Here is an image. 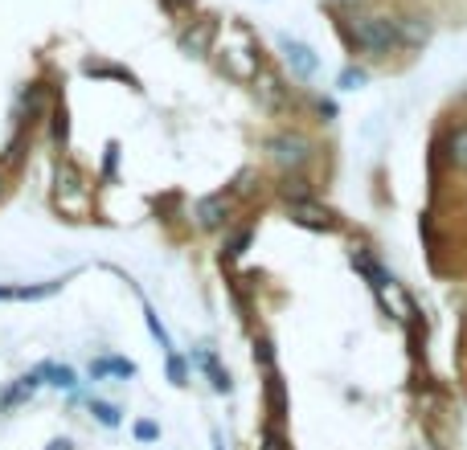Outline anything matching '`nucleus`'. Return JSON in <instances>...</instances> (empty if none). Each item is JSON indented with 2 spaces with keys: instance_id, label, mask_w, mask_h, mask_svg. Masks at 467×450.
I'll list each match as a JSON object with an SVG mask.
<instances>
[{
  "instance_id": "6e6552de",
  "label": "nucleus",
  "mask_w": 467,
  "mask_h": 450,
  "mask_svg": "<svg viewBox=\"0 0 467 450\" xmlns=\"http://www.w3.org/2000/svg\"><path fill=\"white\" fill-rule=\"evenodd\" d=\"M136 373H140L136 361H128V356H115V353H103V356H95V361H90L87 377L90 381H131Z\"/></svg>"
},
{
  "instance_id": "ddd939ff",
  "label": "nucleus",
  "mask_w": 467,
  "mask_h": 450,
  "mask_svg": "<svg viewBox=\"0 0 467 450\" xmlns=\"http://www.w3.org/2000/svg\"><path fill=\"white\" fill-rule=\"evenodd\" d=\"M189 364H193V369H202L205 377H210L213 394H230V389H234L230 373L222 369V361H218V356L210 353V348H193V353H189Z\"/></svg>"
},
{
  "instance_id": "bb28decb",
  "label": "nucleus",
  "mask_w": 467,
  "mask_h": 450,
  "mask_svg": "<svg viewBox=\"0 0 467 450\" xmlns=\"http://www.w3.org/2000/svg\"><path fill=\"white\" fill-rule=\"evenodd\" d=\"M131 435H136V443H161V426H156L152 418H140L136 426H131Z\"/></svg>"
},
{
  "instance_id": "f03ea898",
  "label": "nucleus",
  "mask_w": 467,
  "mask_h": 450,
  "mask_svg": "<svg viewBox=\"0 0 467 450\" xmlns=\"http://www.w3.org/2000/svg\"><path fill=\"white\" fill-rule=\"evenodd\" d=\"M348 33V46L357 54H373V57H386L389 49L398 46V33H394V21L389 16H353L345 25Z\"/></svg>"
},
{
  "instance_id": "c85d7f7f",
  "label": "nucleus",
  "mask_w": 467,
  "mask_h": 450,
  "mask_svg": "<svg viewBox=\"0 0 467 450\" xmlns=\"http://www.w3.org/2000/svg\"><path fill=\"white\" fill-rule=\"evenodd\" d=\"M254 364H263V373L275 369V348H271V340H254Z\"/></svg>"
},
{
  "instance_id": "9b49d317",
  "label": "nucleus",
  "mask_w": 467,
  "mask_h": 450,
  "mask_svg": "<svg viewBox=\"0 0 467 450\" xmlns=\"http://www.w3.org/2000/svg\"><path fill=\"white\" fill-rule=\"evenodd\" d=\"M41 385H46V381H41V373H37V369H33V373H25V377H16L13 385H5V389H0V414H13L16 405H25V402H29V397L37 394Z\"/></svg>"
},
{
  "instance_id": "72a5a7b5",
  "label": "nucleus",
  "mask_w": 467,
  "mask_h": 450,
  "mask_svg": "<svg viewBox=\"0 0 467 450\" xmlns=\"http://www.w3.org/2000/svg\"><path fill=\"white\" fill-rule=\"evenodd\" d=\"M213 450H222V435H213Z\"/></svg>"
},
{
  "instance_id": "f8f14e48",
  "label": "nucleus",
  "mask_w": 467,
  "mask_h": 450,
  "mask_svg": "<svg viewBox=\"0 0 467 450\" xmlns=\"http://www.w3.org/2000/svg\"><path fill=\"white\" fill-rule=\"evenodd\" d=\"M287 218L296 221V225H307V230H337V213L332 210H324V205H316V201H296V205H287Z\"/></svg>"
},
{
  "instance_id": "c756f323",
  "label": "nucleus",
  "mask_w": 467,
  "mask_h": 450,
  "mask_svg": "<svg viewBox=\"0 0 467 450\" xmlns=\"http://www.w3.org/2000/svg\"><path fill=\"white\" fill-rule=\"evenodd\" d=\"M164 8H169V13H185V8H193L197 0H161Z\"/></svg>"
},
{
  "instance_id": "f257e3e1",
  "label": "nucleus",
  "mask_w": 467,
  "mask_h": 450,
  "mask_svg": "<svg viewBox=\"0 0 467 450\" xmlns=\"http://www.w3.org/2000/svg\"><path fill=\"white\" fill-rule=\"evenodd\" d=\"M54 201L70 218H82L90 210V180L78 169V160H70V156H57L54 164Z\"/></svg>"
},
{
  "instance_id": "b1692460",
  "label": "nucleus",
  "mask_w": 467,
  "mask_h": 450,
  "mask_svg": "<svg viewBox=\"0 0 467 450\" xmlns=\"http://www.w3.org/2000/svg\"><path fill=\"white\" fill-rule=\"evenodd\" d=\"M189 369H193V364H189V356H181V353H169V356H164V373H169V381H172L177 389L189 385Z\"/></svg>"
},
{
  "instance_id": "6ab92c4d",
  "label": "nucleus",
  "mask_w": 467,
  "mask_h": 450,
  "mask_svg": "<svg viewBox=\"0 0 467 450\" xmlns=\"http://www.w3.org/2000/svg\"><path fill=\"white\" fill-rule=\"evenodd\" d=\"M250 238H254V230H250V225H230L226 241H222V262H238V258L246 254Z\"/></svg>"
},
{
  "instance_id": "dca6fc26",
  "label": "nucleus",
  "mask_w": 467,
  "mask_h": 450,
  "mask_svg": "<svg viewBox=\"0 0 467 450\" xmlns=\"http://www.w3.org/2000/svg\"><path fill=\"white\" fill-rule=\"evenodd\" d=\"M263 394H266V410H271V422H283V418H287V385H283L279 369L266 373Z\"/></svg>"
},
{
  "instance_id": "cd10ccee",
  "label": "nucleus",
  "mask_w": 467,
  "mask_h": 450,
  "mask_svg": "<svg viewBox=\"0 0 467 450\" xmlns=\"http://www.w3.org/2000/svg\"><path fill=\"white\" fill-rule=\"evenodd\" d=\"M337 87L340 90H361L365 87V70H357V66H345V70H340V78H337Z\"/></svg>"
},
{
  "instance_id": "7c9ffc66",
  "label": "nucleus",
  "mask_w": 467,
  "mask_h": 450,
  "mask_svg": "<svg viewBox=\"0 0 467 450\" xmlns=\"http://www.w3.org/2000/svg\"><path fill=\"white\" fill-rule=\"evenodd\" d=\"M316 111H320V119H337V103H328V98H320Z\"/></svg>"
},
{
  "instance_id": "0eeeda50",
  "label": "nucleus",
  "mask_w": 467,
  "mask_h": 450,
  "mask_svg": "<svg viewBox=\"0 0 467 450\" xmlns=\"http://www.w3.org/2000/svg\"><path fill=\"white\" fill-rule=\"evenodd\" d=\"M279 54H283L287 70L296 74L299 82H312L316 74H320V57H316V49L304 46V41H296V37H287V33H279Z\"/></svg>"
},
{
  "instance_id": "393cba45",
  "label": "nucleus",
  "mask_w": 467,
  "mask_h": 450,
  "mask_svg": "<svg viewBox=\"0 0 467 450\" xmlns=\"http://www.w3.org/2000/svg\"><path fill=\"white\" fill-rule=\"evenodd\" d=\"M115 172H119V144L111 139V144L103 148V169H99V180H107V185H111Z\"/></svg>"
},
{
  "instance_id": "423d86ee",
  "label": "nucleus",
  "mask_w": 467,
  "mask_h": 450,
  "mask_svg": "<svg viewBox=\"0 0 467 450\" xmlns=\"http://www.w3.org/2000/svg\"><path fill=\"white\" fill-rule=\"evenodd\" d=\"M213 37H218V16H197V21H189L185 29L177 33V46H181V54H189V57H210Z\"/></svg>"
},
{
  "instance_id": "4be33fe9",
  "label": "nucleus",
  "mask_w": 467,
  "mask_h": 450,
  "mask_svg": "<svg viewBox=\"0 0 467 450\" xmlns=\"http://www.w3.org/2000/svg\"><path fill=\"white\" fill-rule=\"evenodd\" d=\"M144 323H148V336H152L156 344H161V353H164V356L177 353V348H172V340H169V328L161 323V315H156V307H152V303H144Z\"/></svg>"
},
{
  "instance_id": "1a4fd4ad",
  "label": "nucleus",
  "mask_w": 467,
  "mask_h": 450,
  "mask_svg": "<svg viewBox=\"0 0 467 450\" xmlns=\"http://www.w3.org/2000/svg\"><path fill=\"white\" fill-rule=\"evenodd\" d=\"M394 33H398V46L406 49H422L431 41V33H435V25L427 21V16L410 13V16H394Z\"/></svg>"
},
{
  "instance_id": "9d476101",
  "label": "nucleus",
  "mask_w": 467,
  "mask_h": 450,
  "mask_svg": "<svg viewBox=\"0 0 467 450\" xmlns=\"http://www.w3.org/2000/svg\"><path fill=\"white\" fill-rule=\"evenodd\" d=\"M82 74H87V78L123 82V87H131V90H144V87H140V78L128 70V66H119V62H107V57H82Z\"/></svg>"
},
{
  "instance_id": "39448f33",
  "label": "nucleus",
  "mask_w": 467,
  "mask_h": 450,
  "mask_svg": "<svg viewBox=\"0 0 467 450\" xmlns=\"http://www.w3.org/2000/svg\"><path fill=\"white\" fill-rule=\"evenodd\" d=\"M193 225L202 233H222L234 225V197L230 193H210L193 205Z\"/></svg>"
},
{
  "instance_id": "a211bd4d",
  "label": "nucleus",
  "mask_w": 467,
  "mask_h": 450,
  "mask_svg": "<svg viewBox=\"0 0 467 450\" xmlns=\"http://www.w3.org/2000/svg\"><path fill=\"white\" fill-rule=\"evenodd\" d=\"M37 373H41V381H46V385L62 389V394H78V373H74L70 364L46 361V364H37Z\"/></svg>"
},
{
  "instance_id": "2eb2a0df",
  "label": "nucleus",
  "mask_w": 467,
  "mask_h": 450,
  "mask_svg": "<svg viewBox=\"0 0 467 450\" xmlns=\"http://www.w3.org/2000/svg\"><path fill=\"white\" fill-rule=\"evenodd\" d=\"M275 193H279L287 205H296V201H316V189H312V180H307L304 172H283L279 185H275Z\"/></svg>"
},
{
  "instance_id": "a878e982",
  "label": "nucleus",
  "mask_w": 467,
  "mask_h": 450,
  "mask_svg": "<svg viewBox=\"0 0 467 450\" xmlns=\"http://www.w3.org/2000/svg\"><path fill=\"white\" fill-rule=\"evenodd\" d=\"M254 180H258V172H254V169H242L238 177H234V185L226 189V193L234 197V201H238V197H250V193H254Z\"/></svg>"
},
{
  "instance_id": "20e7f679",
  "label": "nucleus",
  "mask_w": 467,
  "mask_h": 450,
  "mask_svg": "<svg viewBox=\"0 0 467 450\" xmlns=\"http://www.w3.org/2000/svg\"><path fill=\"white\" fill-rule=\"evenodd\" d=\"M54 103H57V95H54V87H49V82H41V78L25 82L21 95H16V123H21V128H33V123L49 119Z\"/></svg>"
},
{
  "instance_id": "7ed1b4c3",
  "label": "nucleus",
  "mask_w": 467,
  "mask_h": 450,
  "mask_svg": "<svg viewBox=\"0 0 467 450\" xmlns=\"http://www.w3.org/2000/svg\"><path fill=\"white\" fill-rule=\"evenodd\" d=\"M266 156H271V164L279 172H304L316 156V144L307 136H299V131H275L266 139Z\"/></svg>"
},
{
  "instance_id": "aec40b11",
  "label": "nucleus",
  "mask_w": 467,
  "mask_h": 450,
  "mask_svg": "<svg viewBox=\"0 0 467 450\" xmlns=\"http://www.w3.org/2000/svg\"><path fill=\"white\" fill-rule=\"evenodd\" d=\"M87 410H90V418H95L99 426H107V430H119L123 426V410H119V405H111V402H103V397H90Z\"/></svg>"
},
{
  "instance_id": "5701e85b",
  "label": "nucleus",
  "mask_w": 467,
  "mask_h": 450,
  "mask_svg": "<svg viewBox=\"0 0 467 450\" xmlns=\"http://www.w3.org/2000/svg\"><path fill=\"white\" fill-rule=\"evenodd\" d=\"M447 160L467 172V123L451 128V136H447Z\"/></svg>"
},
{
  "instance_id": "4468645a",
  "label": "nucleus",
  "mask_w": 467,
  "mask_h": 450,
  "mask_svg": "<svg viewBox=\"0 0 467 450\" xmlns=\"http://www.w3.org/2000/svg\"><path fill=\"white\" fill-rule=\"evenodd\" d=\"M29 148H33V136L29 128H16V136L5 144V152H0V169L8 172V177H16V172L25 169V160H29Z\"/></svg>"
},
{
  "instance_id": "412c9836",
  "label": "nucleus",
  "mask_w": 467,
  "mask_h": 450,
  "mask_svg": "<svg viewBox=\"0 0 467 450\" xmlns=\"http://www.w3.org/2000/svg\"><path fill=\"white\" fill-rule=\"evenodd\" d=\"M49 139H54L57 148L70 144V111H66V103L57 98L54 111H49Z\"/></svg>"
},
{
  "instance_id": "473e14b6",
  "label": "nucleus",
  "mask_w": 467,
  "mask_h": 450,
  "mask_svg": "<svg viewBox=\"0 0 467 450\" xmlns=\"http://www.w3.org/2000/svg\"><path fill=\"white\" fill-rule=\"evenodd\" d=\"M5 193H8V172L0 169V201H5Z\"/></svg>"
},
{
  "instance_id": "f3484780",
  "label": "nucleus",
  "mask_w": 467,
  "mask_h": 450,
  "mask_svg": "<svg viewBox=\"0 0 467 450\" xmlns=\"http://www.w3.org/2000/svg\"><path fill=\"white\" fill-rule=\"evenodd\" d=\"M218 70L230 74V78H242V82L258 78V62L246 54V49H226V57L218 62Z\"/></svg>"
},
{
  "instance_id": "2f4dec72",
  "label": "nucleus",
  "mask_w": 467,
  "mask_h": 450,
  "mask_svg": "<svg viewBox=\"0 0 467 450\" xmlns=\"http://www.w3.org/2000/svg\"><path fill=\"white\" fill-rule=\"evenodd\" d=\"M46 450H74V443H70V438H54Z\"/></svg>"
}]
</instances>
